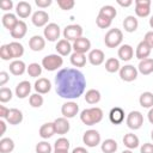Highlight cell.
<instances>
[{
    "mask_svg": "<svg viewBox=\"0 0 153 153\" xmlns=\"http://www.w3.org/2000/svg\"><path fill=\"white\" fill-rule=\"evenodd\" d=\"M57 96L65 99H76L85 92L86 78L76 68H62L55 76Z\"/></svg>",
    "mask_w": 153,
    "mask_h": 153,
    "instance_id": "obj_1",
    "label": "cell"
},
{
    "mask_svg": "<svg viewBox=\"0 0 153 153\" xmlns=\"http://www.w3.org/2000/svg\"><path fill=\"white\" fill-rule=\"evenodd\" d=\"M103 110L98 106L84 109L80 112V121L86 126H93L103 120Z\"/></svg>",
    "mask_w": 153,
    "mask_h": 153,
    "instance_id": "obj_2",
    "label": "cell"
},
{
    "mask_svg": "<svg viewBox=\"0 0 153 153\" xmlns=\"http://www.w3.org/2000/svg\"><path fill=\"white\" fill-rule=\"evenodd\" d=\"M122 41H123V32L117 27L110 29L104 37V43L108 48H117L121 45Z\"/></svg>",
    "mask_w": 153,
    "mask_h": 153,
    "instance_id": "obj_3",
    "label": "cell"
},
{
    "mask_svg": "<svg viewBox=\"0 0 153 153\" xmlns=\"http://www.w3.org/2000/svg\"><path fill=\"white\" fill-rule=\"evenodd\" d=\"M62 65H63V59L59 54H50L42 59V67L49 72L57 71L59 68L62 67Z\"/></svg>",
    "mask_w": 153,
    "mask_h": 153,
    "instance_id": "obj_4",
    "label": "cell"
},
{
    "mask_svg": "<svg viewBox=\"0 0 153 153\" xmlns=\"http://www.w3.org/2000/svg\"><path fill=\"white\" fill-rule=\"evenodd\" d=\"M126 123H127V126H128L129 129L137 130V129H140L143 126V115L140 111H137V110L130 111L127 115Z\"/></svg>",
    "mask_w": 153,
    "mask_h": 153,
    "instance_id": "obj_5",
    "label": "cell"
},
{
    "mask_svg": "<svg viewBox=\"0 0 153 153\" xmlns=\"http://www.w3.org/2000/svg\"><path fill=\"white\" fill-rule=\"evenodd\" d=\"M63 37L67 41H76L78 38L82 37V27L79 24H71L63 29Z\"/></svg>",
    "mask_w": 153,
    "mask_h": 153,
    "instance_id": "obj_6",
    "label": "cell"
},
{
    "mask_svg": "<svg viewBox=\"0 0 153 153\" xmlns=\"http://www.w3.org/2000/svg\"><path fill=\"white\" fill-rule=\"evenodd\" d=\"M120 78L126 81V82H131L134 80H136L137 78V74H139V71L136 67H134L133 65H126L123 67H121L120 69Z\"/></svg>",
    "mask_w": 153,
    "mask_h": 153,
    "instance_id": "obj_7",
    "label": "cell"
},
{
    "mask_svg": "<svg viewBox=\"0 0 153 153\" xmlns=\"http://www.w3.org/2000/svg\"><path fill=\"white\" fill-rule=\"evenodd\" d=\"M82 142L87 146V147H96L100 143V134L98 130L96 129H88L82 135Z\"/></svg>",
    "mask_w": 153,
    "mask_h": 153,
    "instance_id": "obj_8",
    "label": "cell"
},
{
    "mask_svg": "<svg viewBox=\"0 0 153 153\" xmlns=\"http://www.w3.org/2000/svg\"><path fill=\"white\" fill-rule=\"evenodd\" d=\"M43 35H44V38L47 41H49V42H56V41H59V37L61 35L60 26L56 23H49L44 27Z\"/></svg>",
    "mask_w": 153,
    "mask_h": 153,
    "instance_id": "obj_9",
    "label": "cell"
},
{
    "mask_svg": "<svg viewBox=\"0 0 153 153\" xmlns=\"http://www.w3.org/2000/svg\"><path fill=\"white\" fill-rule=\"evenodd\" d=\"M151 13V0H135V14L140 18L148 17Z\"/></svg>",
    "mask_w": 153,
    "mask_h": 153,
    "instance_id": "obj_10",
    "label": "cell"
},
{
    "mask_svg": "<svg viewBox=\"0 0 153 153\" xmlns=\"http://www.w3.org/2000/svg\"><path fill=\"white\" fill-rule=\"evenodd\" d=\"M79 112V105L71 100V102H66L62 104L61 106V114H62V117H66V118H73L76 114Z\"/></svg>",
    "mask_w": 153,
    "mask_h": 153,
    "instance_id": "obj_11",
    "label": "cell"
},
{
    "mask_svg": "<svg viewBox=\"0 0 153 153\" xmlns=\"http://www.w3.org/2000/svg\"><path fill=\"white\" fill-rule=\"evenodd\" d=\"M31 22L35 26L37 27H42V26H47L48 25V22H49V14L43 11V10H38L36 11L32 17H31Z\"/></svg>",
    "mask_w": 153,
    "mask_h": 153,
    "instance_id": "obj_12",
    "label": "cell"
},
{
    "mask_svg": "<svg viewBox=\"0 0 153 153\" xmlns=\"http://www.w3.org/2000/svg\"><path fill=\"white\" fill-rule=\"evenodd\" d=\"M72 47H73V50L75 53L86 54L91 49V41L88 38H86V37H80V38H78L76 41L73 42Z\"/></svg>",
    "mask_w": 153,
    "mask_h": 153,
    "instance_id": "obj_13",
    "label": "cell"
},
{
    "mask_svg": "<svg viewBox=\"0 0 153 153\" xmlns=\"http://www.w3.org/2000/svg\"><path fill=\"white\" fill-rule=\"evenodd\" d=\"M87 60L88 62L92 65V66H99L104 62L105 60V54L103 50L100 49H92L90 50L88 53V56H87Z\"/></svg>",
    "mask_w": 153,
    "mask_h": 153,
    "instance_id": "obj_14",
    "label": "cell"
},
{
    "mask_svg": "<svg viewBox=\"0 0 153 153\" xmlns=\"http://www.w3.org/2000/svg\"><path fill=\"white\" fill-rule=\"evenodd\" d=\"M33 88H35L36 93L45 94V93H48V92L51 90V82H50V80L47 79V78H38V79L35 81Z\"/></svg>",
    "mask_w": 153,
    "mask_h": 153,
    "instance_id": "obj_15",
    "label": "cell"
},
{
    "mask_svg": "<svg viewBox=\"0 0 153 153\" xmlns=\"http://www.w3.org/2000/svg\"><path fill=\"white\" fill-rule=\"evenodd\" d=\"M54 127H55V133L60 135H65L69 131L71 124L68 122V118L66 117H59L54 121Z\"/></svg>",
    "mask_w": 153,
    "mask_h": 153,
    "instance_id": "obj_16",
    "label": "cell"
},
{
    "mask_svg": "<svg viewBox=\"0 0 153 153\" xmlns=\"http://www.w3.org/2000/svg\"><path fill=\"white\" fill-rule=\"evenodd\" d=\"M14 92H16V96H17L18 98L24 99V98H26V97L30 94V92H31V84H30L27 80H23V81H20V82L16 86Z\"/></svg>",
    "mask_w": 153,
    "mask_h": 153,
    "instance_id": "obj_17",
    "label": "cell"
},
{
    "mask_svg": "<svg viewBox=\"0 0 153 153\" xmlns=\"http://www.w3.org/2000/svg\"><path fill=\"white\" fill-rule=\"evenodd\" d=\"M151 51H152V48L142 39V41L137 44V47H136L135 56H136V59H139V60L141 61V60L148 59V56L151 55Z\"/></svg>",
    "mask_w": 153,
    "mask_h": 153,
    "instance_id": "obj_18",
    "label": "cell"
},
{
    "mask_svg": "<svg viewBox=\"0 0 153 153\" xmlns=\"http://www.w3.org/2000/svg\"><path fill=\"white\" fill-rule=\"evenodd\" d=\"M109 120L114 124H121L124 121V110L120 106H115L109 112Z\"/></svg>",
    "mask_w": 153,
    "mask_h": 153,
    "instance_id": "obj_19",
    "label": "cell"
},
{
    "mask_svg": "<svg viewBox=\"0 0 153 153\" xmlns=\"http://www.w3.org/2000/svg\"><path fill=\"white\" fill-rule=\"evenodd\" d=\"M29 47L32 51H41L45 47V38L39 35H35L29 39Z\"/></svg>",
    "mask_w": 153,
    "mask_h": 153,
    "instance_id": "obj_20",
    "label": "cell"
},
{
    "mask_svg": "<svg viewBox=\"0 0 153 153\" xmlns=\"http://www.w3.org/2000/svg\"><path fill=\"white\" fill-rule=\"evenodd\" d=\"M55 49H56V51H57V54H59L60 56H67V55L71 54L73 47H72V44H71L69 41L62 38V39H59V41H57Z\"/></svg>",
    "mask_w": 153,
    "mask_h": 153,
    "instance_id": "obj_21",
    "label": "cell"
},
{
    "mask_svg": "<svg viewBox=\"0 0 153 153\" xmlns=\"http://www.w3.org/2000/svg\"><path fill=\"white\" fill-rule=\"evenodd\" d=\"M31 11H32L31 5L27 1H19L17 4V6H16V13H17V16L20 17V18H23V19L27 18L31 14Z\"/></svg>",
    "mask_w": 153,
    "mask_h": 153,
    "instance_id": "obj_22",
    "label": "cell"
},
{
    "mask_svg": "<svg viewBox=\"0 0 153 153\" xmlns=\"http://www.w3.org/2000/svg\"><path fill=\"white\" fill-rule=\"evenodd\" d=\"M26 32H27V26H26V23H25L24 20H19V22L17 23V25L13 27V30L10 31L11 36H12L13 38H16V39L23 38V37L26 35Z\"/></svg>",
    "mask_w": 153,
    "mask_h": 153,
    "instance_id": "obj_23",
    "label": "cell"
},
{
    "mask_svg": "<svg viewBox=\"0 0 153 153\" xmlns=\"http://www.w3.org/2000/svg\"><path fill=\"white\" fill-rule=\"evenodd\" d=\"M27 69L26 65L24 61L22 60H13L11 63H10V72L13 74V75H23L25 73V71Z\"/></svg>",
    "mask_w": 153,
    "mask_h": 153,
    "instance_id": "obj_24",
    "label": "cell"
},
{
    "mask_svg": "<svg viewBox=\"0 0 153 153\" xmlns=\"http://www.w3.org/2000/svg\"><path fill=\"white\" fill-rule=\"evenodd\" d=\"M117 55H118V57H120L122 61H129V60H131L133 56H134V49H133V47L129 45V44H122V45L118 48Z\"/></svg>",
    "mask_w": 153,
    "mask_h": 153,
    "instance_id": "obj_25",
    "label": "cell"
},
{
    "mask_svg": "<svg viewBox=\"0 0 153 153\" xmlns=\"http://www.w3.org/2000/svg\"><path fill=\"white\" fill-rule=\"evenodd\" d=\"M1 22H2V25H4L8 31H12L13 27L17 25V23H18L19 20L17 19V16H16L14 13L7 12V13H5V14L2 16Z\"/></svg>",
    "mask_w": 153,
    "mask_h": 153,
    "instance_id": "obj_26",
    "label": "cell"
},
{
    "mask_svg": "<svg viewBox=\"0 0 153 153\" xmlns=\"http://www.w3.org/2000/svg\"><path fill=\"white\" fill-rule=\"evenodd\" d=\"M6 121H7L10 124H12V126L19 124V123L23 122V112H22L19 109H16V108L10 109V114H8V116L6 117Z\"/></svg>",
    "mask_w": 153,
    "mask_h": 153,
    "instance_id": "obj_27",
    "label": "cell"
},
{
    "mask_svg": "<svg viewBox=\"0 0 153 153\" xmlns=\"http://www.w3.org/2000/svg\"><path fill=\"white\" fill-rule=\"evenodd\" d=\"M137 71H139V73H141L142 75H148V74L153 73V59L148 57V59L141 60V61L139 62Z\"/></svg>",
    "mask_w": 153,
    "mask_h": 153,
    "instance_id": "obj_28",
    "label": "cell"
},
{
    "mask_svg": "<svg viewBox=\"0 0 153 153\" xmlns=\"http://www.w3.org/2000/svg\"><path fill=\"white\" fill-rule=\"evenodd\" d=\"M38 133H39V136H41L42 139H44V140L51 137L54 134H56V133H55L54 122H48V123L42 124L41 128H39V131H38Z\"/></svg>",
    "mask_w": 153,
    "mask_h": 153,
    "instance_id": "obj_29",
    "label": "cell"
},
{
    "mask_svg": "<svg viewBox=\"0 0 153 153\" xmlns=\"http://www.w3.org/2000/svg\"><path fill=\"white\" fill-rule=\"evenodd\" d=\"M8 48H10V51H11V55L14 60H19V57L23 56L24 54V47L22 43L17 42V41H13L11 43H8Z\"/></svg>",
    "mask_w": 153,
    "mask_h": 153,
    "instance_id": "obj_30",
    "label": "cell"
},
{
    "mask_svg": "<svg viewBox=\"0 0 153 153\" xmlns=\"http://www.w3.org/2000/svg\"><path fill=\"white\" fill-rule=\"evenodd\" d=\"M123 145L128 148V149H134L136 147H139L140 145V141H139V137L133 134V133H128L123 136Z\"/></svg>",
    "mask_w": 153,
    "mask_h": 153,
    "instance_id": "obj_31",
    "label": "cell"
},
{
    "mask_svg": "<svg viewBox=\"0 0 153 153\" xmlns=\"http://www.w3.org/2000/svg\"><path fill=\"white\" fill-rule=\"evenodd\" d=\"M139 26V22L134 16H127L123 20V29L127 32H134L136 31Z\"/></svg>",
    "mask_w": 153,
    "mask_h": 153,
    "instance_id": "obj_32",
    "label": "cell"
},
{
    "mask_svg": "<svg viewBox=\"0 0 153 153\" xmlns=\"http://www.w3.org/2000/svg\"><path fill=\"white\" fill-rule=\"evenodd\" d=\"M139 103H140V105H141L142 108H146V109L153 108V93L149 92V91L142 92V93L140 94Z\"/></svg>",
    "mask_w": 153,
    "mask_h": 153,
    "instance_id": "obj_33",
    "label": "cell"
},
{
    "mask_svg": "<svg viewBox=\"0 0 153 153\" xmlns=\"http://www.w3.org/2000/svg\"><path fill=\"white\" fill-rule=\"evenodd\" d=\"M100 98H102L100 92L98 90H96V88H91V90L86 91V93H85V100H86V103H88L91 105L99 103Z\"/></svg>",
    "mask_w": 153,
    "mask_h": 153,
    "instance_id": "obj_34",
    "label": "cell"
},
{
    "mask_svg": "<svg viewBox=\"0 0 153 153\" xmlns=\"http://www.w3.org/2000/svg\"><path fill=\"white\" fill-rule=\"evenodd\" d=\"M117 147V142L114 139H106L100 143V149L103 153H115Z\"/></svg>",
    "mask_w": 153,
    "mask_h": 153,
    "instance_id": "obj_35",
    "label": "cell"
},
{
    "mask_svg": "<svg viewBox=\"0 0 153 153\" xmlns=\"http://www.w3.org/2000/svg\"><path fill=\"white\" fill-rule=\"evenodd\" d=\"M69 60L74 67H84L86 65V55L81 53H72Z\"/></svg>",
    "mask_w": 153,
    "mask_h": 153,
    "instance_id": "obj_36",
    "label": "cell"
},
{
    "mask_svg": "<svg viewBox=\"0 0 153 153\" xmlns=\"http://www.w3.org/2000/svg\"><path fill=\"white\" fill-rule=\"evenodd\" d=\"M121 69V65H120V60L116 57H109L105 61V71L109 73H116L120 72Z\"/></svg>",
    "mask_w": 153,
    "mask_h": 153,
    "instance_id": "obj_37",
    "label": "cell"
},
{
    "mask_svg": "<svg viewBox=\"0 0 153 153\" xmlns=\"http://www.w3.org/2000/svg\"><path fill=\"white\" fill-rule=\"evenodd\" d=\"M14 149V141L11 137H2L0 140V153H11Z\"/></svg>",
    "mask_w": 153,
    "mask_h": 153,
    "instance_id": "obj_38",
    "label": "cell"
},
{
    "mask_svg": "<svg viewBox=\"0 0 153 153\" xmlns=\"http://www.w3.org/2000/svg\"><path fill=\"white\" fill-rule=\"evenodd\" d=\"M98 14H100V16H103V17H105V18L112 20V19L117 16V11H116V8H115L114 6H111V5H105V6H103V7L99 10V13H98Z\"/></svg>",
    "mask_w": 153,
    "mask_h": 153,
    "instance_id": "obj_39",
    "label": "cell"
},
{
    "mask_svg": "<svg viewBox=\"0 0 153 153\" xmlns=\"http://www.w3.org/2000/svg\"><path fill=\"white\" fill-rule=\"evenodd\" d=\"M42 68H43L42 65H39L37 62H32V63H30L27 66L26 72L31 78H37V76H39L42 74Z\"/></svg>",
    "mask_w": 153,
    "mask_h": 153,
    "instance_id": "obj_40",
    "label": "cell"
},
{
    "mask_svg": "<svg viewBox=\"0 0 153 153\" xmlns=\"http://www.w3.org/2000/svg\"><path fill=\"white\" fill-rule=\"evenodd\" d=\"M43 102H44V99H43L42 94H39V93H33L29 97V103L32 108H41L43 105Z\"/></svg>",
    "mask_w": 153,
    "mask_h": 153,
    "instance_id": "obj_41",
    "label": "cell"
},
{
    "mask_svg": "<svg viewBox=\"0 0 153 153\" xmlns=\"http://www.w3.org/2000/svg\"><path fill=\"white\" fill-rule=\"evenodd\" d=\"M69 146H71V143H69L68 139H66V137H59L55 141V143H54V149L68 151L69 149Z\"/></svg>",
    "mask_w": 153,
    "mask_h": 153,
    "instance_id": "obj_42",
    "label": "cell"
},
{
    "mask_svg": "<svg viewBox=\"0 0 153 153\" xmlns=\"http://www.w3.org/2000/svg\"><path fill=\"white\" fill-rule=\"evenodd\" d=\"M13 94H12V91L11 88L8 87H1L0 88V102L1 103H7L12 99Z\"/></svg>",
    "mask_w": 153,
    "mask_h": 153,
    "instance_id": "obj_43",
    "label": "cell"
},
{
    "mask_svg": "<svg viewBox=\"0 0 153 153\" xmlns=\"http://www.w3.org/2000/svg\"><path fill=\"white\" fill-rule=\"evenodd\" d=\"M36 153H51V145L47 141H41L36 145Z\"/></svg>",
    "mask_w": 153,
    "mask_h": 153,
    "instance_id": "obj_44",
    "label": "cell"
},
{
    "mask_svg": "<svg viewBox=\"0 0 153 153\" xmlns=\"http://www.w3.org/2000/svg\"><path fill=\"white\" fill-rule=\"evenodd\" d=\"M111 23H112L111 19H108V18L100 16V14H98L97 18H96V24H97V26L100 27V29H108V27L111 25Z\"/></svg>",
    "mask_w": 153,
    "mask_h": 153,
    "instance_id": "obj_45",
    "label": "cell"
},
{
    "mask_svg": "<svg viewBox=\"0 0 153 153\" xmlns=\"http://www.w3.org/2000/svg\"><path fill=\"white\" fill-rule=\"evenodd\" d=\"M0 57H1L4 61H8V60L13 59L12 55H11L8 44H2V45L0 47Z\"/></svg>",
    "mask_w": 153,
    "mask_h": 153,
    "instance_id": "obj_46",
    "label": "cell"
},
{
    "mask_svg": "<svg viewBox=\"0 0 153 153\" xmlns=\"http://www.w3.org/2000/svg\"><path fill=\"white\" fill-rule=\"evenodd\" d=\"M57 5L61 10L68 11V10H72L74 7L75 1L74 0H57Z\"/></svg>",
    "mask_w": 153,
    "mask_h": 153,
    "instance_id": "obj_47",
    "label": "cell"
},
{
    "mask_svg": "<svg viewBox=\"0 0 153 153\" xmlns=\"http://www.w3.org/2000/svg\"><path fill=\"white\" fill-rule=\"evenodd\" d=\"M0 7L2 11H10L13 8V1L12 0H2L0 2Z\"/></svg>",
    "mask_w": 153,
    "mask_h": 153,
    "instance_id": "obj_48",
    "label": "cell"
},
{
    "mask_svg": "<svg viewBox=\"0 0 153 153\" xmlns=\"http://www.w3.org/2000/svg\"><path fill=\"white\" fill-rule=\"evenodd\" d=\"M140 152H141V153H153V143L145 142V143L141 146Z\"/></svg>",
    "mask_w": 153,
    "mask_h": 153,
    "instance_id": "obj_49",
    "label": "cell"
},
{
    "mask_svg": "<svg viewBox=\"0 0 153 153\" xmlns=\"http://www.w3.org/2000/svg\"><path fill=\"white\" fill-rule=\"evenodd\" d=\"M10 80V75L7 72L5 71H1L0 72V86H5V84H7V81Z\"/></svg>",
    "mask_w": 153,
    "mask_h": 153,
    "instance_id": "obj_50",
    "label": "cell"
},
{
    "mask_svg": "<svg viewBox=\"0 0 153 153\" xmlns=\"http://www.w3.org/2000/svg\"><path fill=\"white\" fill-rule=\"evenodd\" d=\"M143 41H145V42L153 49V30H152V31H148V32L145 35Z\"/></svg>",
    "mask_w": 153,
    "mask_h": 153,
    "instance_id": "obj_51",
    "label": "cell"
},
{
    "mask_svg": "<svg viewBox=\"0 0 153 153\" xmlns=\"http://www.w3.org/2000/svg\"><path fill=\"white\" fill-rule=\"evenodd\" d=\"M51 2H53L51 0H35V4H36L38 7H41V8H45V7L50 6Z\"/></svg>",
    "mask_w": 153,
    "mask_h": 153,
    "instance_id": "obj_52",
    "label": "cell"
},
{
    "mask_svg": "<svg viewBox=\"0 0 153 153\" xmlns=\"http://www.w3.org/2000/svg\"><path fill=\"white\" fill-rule=\"evenodd\" d=\"M8 114H10V109L6 108L5 105H0V117L2 120H6V117L8 116Z\"/></svg>",
    "mask_w": 153,
    "mask_h": 153,
    "instance_id": "obj_53",
    "label": "cell"
},
{
    "mask_svg": "<svg viewBox=\"0 0 153 153\" xmlns=\"http://www.w3.org/2000/svg\"><path fill=\"white\" fill-rule=\"evenodd\" d=\"M117 4L120 5V6H122V7H129L131 4H133V1L131 0H117Z\"/></svg>",
    "mask_w": 153,
    "mask_h": 153,
    "instance_id": "obj_54",
    "label": "cell"
},
{
    "mask_svg": "<svg viewBox=\"0 0 153 153\" xmlns=\"http://www.w3.org/2000/svg\"><path fill=\"white\" fill-rule=\"evenodd\" d=\"M72 153H88V152H87L86 148H84V147H75V148L72 151Z\"/></svg>",
    "mask_w": 153,
    "mask_h": 153,
    "instance_id": "obj_55",
    "label": "cell"
},
{
    "mask_svg": "<svg viewBox=\"0 0 153 153\" xmlns=\"http://www.w3.org/2000/svg\"><path fill=\"white\" fill-rule=\"evenodd\" d=\"M0 127H1L0 135H4V134H5V131H6V123H5V121H4V120H1V121H0Z\"/></svg>",
    "mask_w": 153,
    "mask_h": 153,
    "instance_id": "obj_56",
    "label": "cell"
},
{
    "mask_svg": "<svg viewBox=\"0 0 153 153\" xmlns=\"http://www.w3.org/2000/svg\"><path fill=\"white\" fill-rule=\"evenodd\" d=\"M147 117H148V121L153 124V108L149 109V111H148V114H147Z\"/></svg>",
    "mask_w": 153,
    "mask_h": 153,
    "instance_id": "obj_57",
    "label": "cell"
},
{
    "mask_svg": "<svg viewBox=\"0 0 153 153\" xmlns=\"http://www.w3.org/2000/svg\"><path fill=\"white\" fill-rule=\"evenodd\" d=\"M53 153H68V151H62V149H54Z\"/></svg>",
    "mask_w": 153,
    "mask_h": 153,
    "instance_id": "obj_58",
    "label": "cell"
},
{
    "mask_svg": "<svg viewBox=\"0 0 153 153\" xmlns=\"http://www.w3.org/2000/svg\"><path fill=\"white\" fill-rule=\"evenodd\" d=\"M149 26H151V27L153 29V16H152V17L149 18Z\"/></svg>",
    "mask_w": 153,
    "mask_h": 153,
    "instance_id": "obj_59",
    "label": "cell"
},
{
    "mask_svg": "<svg viewBox=\"0 0 153 153\" xmlns=\"http://www.w3.org/2000/svg\"><path fill=\"white\" fill-rule=\"evenodd\" d=\"M122 153H133V152H131V149H124Z\"/></svg>",
    "mask_w": 153,
    "mask_h": 153,
    "instance_id": "obj_60",
    "label": "cell"
},
{
    "mask_svg": "<svg viewBox=\"0 0 153 153\" xmlns=\"http://www.w3.org/2000/svg\"><path fill=\"white\" fill-rule=\"evenodd\" d=\"M151 137H152V140H153V130L151 131Z\"/></svg>",
    "mask_w": 153,
    "mask_h": 153,
    "instance_id": "obj_61",
    "label": "cell"
}]
</instances>
